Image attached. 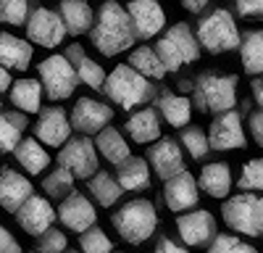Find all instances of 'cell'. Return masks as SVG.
Listing matches in <instances>:
<instances>
[{"mask_svg": "<svg viewBox=\"0 0 263 253\" xmlns=\"http://www.w3.org/2000/svg\"><path fill=\"white\" fill-rule=\"evenodd\" d=\"M126 13L132 19V27L140 40H150L156 37L163 24H166V11L161 8L158 0H129Z\"/></svg>", "mask_w": 263, "mask_h": 253, "instance_id": "14", "label": "cell"}, {"mask_svg": "<svg viewBox=\"0 0 263 253\" xmlns=\"http://www.w3.org/2000/svg\"><path fill=\"white\" fill-rule=\"evenodd\" d=\"M42 82L37 79H16L11 84V103L21 114H37L42 105Z\"/></svg>", "mask_w": 263, "mask_h": 253, "instance_id": "27", "label": "cell"}, {"mask_svg": "<svg viewBox=\"0 0 263 253\" xmlns=\"http://www.w3.org/2000/svg\"><path fill=\"white\" fill-rule=\"evenodd\" d=\"M182 6H184L190 13H200V11H205L208 0H182Z\"/></svg>", "mask_w": 263, "mask_h": 253, "instance_id": "47", "label": "cell"}, {"mask_svg": "<svg viewBox=\"0 0 263 253\" xmlns=\"http://www.w3.org/2000/svg\"><path fill=\"white\" fill-rule=\"evenodd\" d=\"M163 201L166 206L174 211V214H179V211H190L197 206V182L195 177L187 172H179L177 177L166 179V187H163Z\"/></svg>", "mask_w": 263, "mask_h": 253, "instance_id": "18", "label": "cell"}, {"mask_svg": "<svg viewBox=\"0 0 263 253\" xmlns=\"http://www.w3.org/2000/svg\"><path fill=\"white\" fill-rule=\"evenodd\" d=\"M250 132H253V140L263 148V109L250 116Z\"/></svg>", "mask_w": 263, "mask_h": 253, "instance_id": "45", "label": "cell"}, {"mask_svg": "<svg viewBox=\"0 0 263 253\" xmlns=\"http://www.w3.org/2000/svg\"><path fill=\"white\" fill-rule=\"evenodd\" d=\"M66 58L74 63V69H77V74H79V82H84L87 87H92L95 93L105 87L108 74L103 71L100 63H95L92 58H87V56H84L82 45H77V42H74V45H69V50H66Z\"/></svg>", "mask_w": 263, "mask_h": 253, "instance_id": "25", "label": "cell"}, {"mask_svg": "<svg viewBox=\"0 0 263 253\" xmlns=\"http://www.w3.org/2000/svg\"><path fill=\"white\" fill-rule=\"evenodd\" d=\"M71 253H74V250H71Z\"/></svg>", "mask_w": 263, "mask_h": 253, "instance_id": "49", "label": "cell"}, {"mask_svg": "<svg viewBox=\"0 0 263 253\" xmlns=\"http://www.w3.org/2000/svg\"><path fill=\"white\" fill-rule=\"evenodd\" d=\"M42 90L50 100H66L74 95V87L79 82V74L74 69V63L66 56H48L45 61L37 66Z\"/></svg>", "mask_w": 263, "mask_h": 253, "instance_id": "7", "label": "cell"}, {"mask_svg": "<svg viewBox=\"0 0 263 253\" xmlns=\"http://www.w3.org/2000/svg\"><path fill=\"white\" fill-rule=\"evenodd\" d=\"M116 179L124 190H145L150 187V164L145 158L129 156L124 164L116 166Z\"/></svg>", "mask_w": 263, "mask_h": 253, "instance_id": "28", "label": "cell"}, {"mask_svg": "<svg viewBox=\"0 0 263 253\" xmlns=\"http://www.w3.org/2000/svg\"><path fill=\"white\" fill-rule=\"evenodd\" d=\"M58 219L66 229H71V232H87L90 227H95L98 211L82 193H71V195L63 198V203L58 208Z\"/></svg>", "mask_w": 263, "mask_h": 253, "instance_id": "17", "label": "cell"}, {"mask_svg": "<svg viewBox=\"0 0 263 253\" xmlns=\"http://www.w3.org/2000/svg\"><path fill=\"white\" fill-rule=\"evenodd\" d=\"M32 195H34L32 182L24 174L13 172V169H3V172H0V208H6L8 214L11 211L16 214Z\"/></svg>", "mask_w": 263, "mask_h": 253, "instance_id": "19", "label": "cell"}, {"mask_svg": "<svg viewBox=\"0 0 263 253\" xmlns=\"http://www.w3.org/2000/svg\"><path fill=\"white\" fill-rule=\"evenodd\" d=\"M208 142H211V151H237V148H245L242 119H239L234 109L216 114V119L208 127Z\"/></svg>", "mask_w": 263, "mask_h": 253, "instance_id": "10", "label": "cell"}, {"mask_svg": "<svg viewBox=\"0 0 263 253\" xmlns=\"http://www.w3.org/2000/svg\"><path fill=\"white\" fill-rule=\"evenodd\" d=\"M239 61L242 69L253 77L263 74V29H253L239 42Z\"/></svg>", "mask_w": 263, "mask_h": 253, "instance_id": "30", "label": "cell"}, {"mask_svg": "<svg viewBox=\"0 0 263 253\" xmlns=\"http://www.w3.org/2000/svg\"><path fill=\"white\" fill-rule=\"evenodd\" d=\"M111 224L116 227V232L132 245H142L153 238V232L158 227V211L153 208L150 201L137 198L124 203L119 211L111 214Z\"/></svg>", "mask_w": 263, "mask_h": 253, "instance_id": "2", "label": "cell"}, {"mask_svg": "<svg viewBox=\"0 0 263 253\" xmlns=\"http://www.w3.org/2000/svg\"><path fill=\"white\" fill-rule=\"evenodd\" d=\"M234 8L239 16L255 19V16H263V0H234Z\"/></svg>", "mask_w": 263, "mask_h": 253, "instance_id": "42", "label": "cell"}, {"mask_svg": "<svg viewBox=\"0 0 263 253\" xmlns=\"http://www.w3.org/2000/svg\"><path fill=\"white\" fill-rule=\"evenodd\" d=\"M224 224L248 238L263 235V195L258 193H237L221 208Z\"/></svg>", "mask_w": 263, "mask_h": 253, "instance_id": "6", "label": "cell"}, {"mask_svg": "<svg viewBox=\"0 0 263 253\" xmlns=\"http://www.w3.org/2000/svg\"><path fill=\"white\" fill-rule=\"evenodd\" d=\"M58 13H61L69 34H84V32H90L92 24H95V13H92V8H90L87 0H61Z\"/></svg>", "mask_w": 263, "mask_h": 253, "instance_id": "23", "label": "cell"}, {"mask_svg": "<svg viewBox=\"0 0 263 253\" xmlns=\"http://www.w3.org/2000/svg\"><path fill=\"white\" fill-rule=\"evenodd\" d=\"M177 229L184 245L195 248V245H205L208 240L216 238V219L211 211L197 208V211H184L177 216Z\"/></svg>", "mask_w": 263, "mask_h": 253, "instance_id": "15", "label": "cell"}, {"mask_svg": "<svg viewBox=\"0 0 263 253\" xmlns=\"http://www.w3.org/2000/svg\"><path fill=\"white\" fill-rule=\"evenodd\" d=\"M27 37L29 42H37L42 48H58L63 37L69 34L66 32V24L58 11H50V8H34L27 19Z\"/></svg>", "mask_w": 263, "mask_h": 253, "instance_id": "9", "label": "cell"}, {"mask_svg": "<svg viewBox=\"0 0 263 253\" xmlns=\"http://www.w3.org/2000/svg\"><path fill=\"white\" fill-rule=\"evenodd\" d=\"M147 164L161 179H171L179 172H184V158H182V148L177 140L161 137L147 148Z\"/></svg>", "mask_w": 263, "mask_h": 253, "instance_id": "16", "label": "cell"}, {"mask_svg": "<svg viewBox=\"0 0 263 253\" xmlns=\"http://www.w3.org/2000/svg\"><path fill=\"white\" fill-rule=\"evenodd\" d=\"M32 56H34V48L29 40H21L16 34H8V32L0 34V63L6 69L27 71L32 63Z\"/></svg>", "mask_w": 263, "mask_h": 253, "instance_id": "20", "label": "cell"}, {"mask_svg": "<svg viewBox=\"0 0 263 253\" xmlns=\"http://www.w3.org/2000/svg\"><path fill=\"white\" fill-rule=\"evenodd\" d=\"M103 93L108 95L111 103H116L119 109L129 111V109H135V105H142L153 95V84L135 66L121 63V66H116L111 74H108Z\"/></svg>", "mask_w": 263, "mask_h": 253, "instance_id": "4", "label": "cell"}, {"mask_svg": "<svg viewBox=\"0 0 263 253\" xmlns=\"http://www.w3.org/2000/svg\"><path fill=\"white\" fill-rule=\"evenodd\" d=\"M250 90H253V98H255V103L263 109V74H258L253 82H250Z\"/></svg>", "mask_w": 263, "mask_h": 253, "instance_id": "46", "label": "cell"}, {"mask_svg": "<svg viewBox=\"0 0 263 253\" xmlns=\"http://www.w3.org/2000/svg\"><path fill=\"white\" fill-rule=\"evenodd\" d=\"M79 248H82V253H114V243H111V238H108L98 224L90 227L87 232H82Z\"/></svg>", "mask_w": 263, "mask_h": 253, "instance_id": "39", "label": "cell"}, {"mask_svg": "<svg viewBox=\"0 0 263 253\" xmlns=\"http://www.w3.org/2000/svg\"><path fill=\"white\" fill-rule=\"evenodd\" d=\"M126 135L140 145L161 140V119H158L156 109H142L137 114H132L126 119Z\"/></svg>", "mask_w": 263, "mask_h": 253, "instance_id": "24", "label": "cell"}, {"mask_svg": "<svg viewBox=\"0 0 263 253\" xmlns=\"http://www.w3.org/2000/svg\"><path fill=\"white\" fill-rule=\"evenodd\" d=\"M200 190L208 193L211 198L221 201L229 195L232 190V169L227 161H213V164H205L200 169Z\"/></svg>", "mask_w": 263, "mask_h": 253, "instance_id": "21", "label": "cell"}, {"mask_svg": "<svg viewBox=\"0 0 263 253\" xmlns=\"http://www.w3.org/2000/svg\"><path fill=\"white\" fill-rule=\"evenodd\" d=\"M95 148L98 151L111 161V164H124L132 153H129V142L124 140V135L116 130V127H105V130L98 135V140H95Z\"/></svg>", "mask_w": 263, "mask_h": 253, "instance_id": "31", "label": "cell"}, {"mask_svg": "<svg viewBox=\"0 0 263 253\" xmlns=\"http://www.w3.org/2000/svg\"><path fill=\"white\" fill-rule=\"evenodd\" d=\"M29 19V0H0V24L21 27Z\"/></svg>", "mask_w": 263, "mask_h": 253, "instance_id": "37", "label": "cell"}, {"mask_svg": "<svg viewBox=\"0 0 263 253\" xmlns=\"http://www.w3.org/2000/svg\"><path fill=\"white\" fill-rule=\"evenodd\" d=\"M74 179L77 177L69 169L58 164V169H53V172L42 179V190H45V195H50V198H66V195L74 193Z\"/></svg>", "mask_w": 263, "mask_h": 253, "instance_id": "35", "label": "cell"}, {"mask_svg": "<svg viewBox=\"0 0 263 253\" xmlns=\"http://www.w3.org/2000/svg\"><path fill=\"white\" fill-rule=\"evenodd\" d=\"M87 190H90V195L100 203V206H114L121 193H124V187L119 185L116 177H111L108 172H98L95 177H90V185H87Z\"/></svg>", "mask_w": 263, "mask_h": 253, "instance_id": "33", "label": "cell"}, {"mask_svg": "<svg viewBox=\"0 0 263 253\" xmlns=\"http://www.w3.org/2000/svg\"><path fill=\"white\" fill-rule=\"evenodd\" d=\"M237 187L242 193H263V158H250L239 172Z\"/></svg>", "mask_w": 263, "mask_h": 253, "instance_id": "36", "label": "cell"}, {"mask_svg": "<svg viewBox=\"0 0 263 253\" xmlns=\"http://www.w3.org/2000/svg\"><path fill=\"white\" fill-rule=\"evenodd\" d=\"M153 253H190V250L184 245H179V243H174L171 238H161L158 245L153 248Z\"/></svg>", "mask_w": 263, "mask_h": 253, "instance_id": "44", "label": "cell"}, {"mask_svg": "<svg viewBox=\"0 0 263 253\" xmlns=\"http://www.w3.org/2000/svg\"><path fill=\"white\" fill-rule=\"evenodd\" d=\"M192 103L203 114H224L237 105L234 74H200L192 84Z\"/></svg>", "mask_w": 263, "mask_h": 253, "instance_id": "3", "label": "cell"}, {"mask_svg": "<svg viewBox=\"0 0 263 253\" xmlns=\"http://www.w3.org/2000/svg\"><path fill=\"white\" fill-rule=\"evenodd\" d=\"M66 245H69L66 235H63V232H58L55 227H50L45 235H40L37 253H66Z\"/></svg>", "mask_w": 263, "mask_h": 253, "instance_id": "41", "label": "cell"}, {"mask_svg": "<svg viewBox=\"0 0 263 253\" xmlns=\"http://www.w3.org/2000/svg\"><path fill=\"white\" fill-rule=\"evenodd\" d=\"M55 216H58V211H53L50 201H48V198H42V195H32L24 206L16 211V222H18V227L24 229L27 235H32V238L45 235V232L53 227Z\"/></svg>", "mask_w": 263, "mask_h": 253, "instance_id": "13", "label": "cell"}, {"mask_svg": "<svg viewBox=\"0 0 263 253\" xmlns=\"http://www.w3.org/2000/svg\"><path fill=\"white\" fill-rule=\"evenodd\" d=\"M197 42L200 48H205L208 53L218 56V53H229L234 48H239V29H237V21L227 8H216L208 16H203L197 21Z\"/></svg>", "mask_w": 263, "mask_h": 253, "instance_id": "5", "label": "cell"}, {"mask_svg": "<svg viewBox=\"0 0 263 253\" xmlns=\"http://www.w3.org/2000/svg\"><path fill=\"white\" fill-rule=\"evenodd\" d=\"M58 164L69 169L77 179H90L98 174V148L90 137H71L58 151Z\"/></svg>", "mask_w": 263, "mask_h": 253, "instance_id": "8", "label": "cell"}, {"mask_svg": "<svg viewBox=\"0 0 263 253\" xmlns=\"http://www.w3.org/2000/svg\"><path fill=\"white\" fill-rule=\"evenodd\" d=\"M205 253H258V250H255V245L242 243L234 235H216Z\"/></svg>", "mask_w": 263, "mask_h": 253, "instance_id": "40", "label": "cell"}, {"mask_svg": "<svg viewBox=\"0 0 263 253\" xmlns=\"http://www.w3.org/2000/svg\"><path fill=\"white\" fill-rule=\"evenodd\" d=\"M182 145L187 148V153H190L195 161L205 158L208 151H211L208 135L200 130V127H184V130H182Z\"/></svg>", "mask_w": 263, "mask_h": 253, "instance_id": "38", "label": "cell"}, {"mask_svg": "<svg viewBox=\"0 0 263 253\" xmlns=\"http://www.w3.org/2000/svg\"><path fill=\"white\" fill-rule=\"evenodd\" d=\"M126 63H129V66H135L147 79H163L168 74L166 66H163V61H161V56L156 53V48H137V50H132Z\"/></svg>", "mask_w": 263, "mask_h": 253, "instance_id": "32", "label": "cell"}, {"mask_svg": "<svg viewBox=\"0 0 263 253\" xmlns=\"http://www.w3.org/2000/svg\"><path fill=\"white\" fill-rule=\"evenodd\" d=\"M166 37L171 40V45L179 50V56L184 58V63H192L197 56H200V42H197V34H192V29L184 24V21H179V24H174Z\"/></svg>", "mask_w": 263, "mask_h": 253, "instance_id": "34", "label": "cell"}, {"mask_svg": "<svg viewBox=\"0 0 263 253\" xmlns=\"http://www.w3.org/2000/svg\"><path fill=\"white\" fill-rule=\"evenodd\" d=\"M0 253H24L18 245V240L11 235V232L0 224Z\"/></svg>", "mask_w": 263, "mask_h": 253, "instance_id": "43", "label": "cell"}, {"mask_svg": "<svg viewBox=\"0 0 263 253\" xmlns=\"http://www.w3.org/2000/svg\"><path fill=\"white\" fill-rule=\"evenodd\" d=\"M11 71L3 66V63H0V93H6V90H11Z\"/></svg>", "mask_w": 263, "mask_h": 253, "instance_id": "48", "label": "cell"}, {"mask_svg": "<svg viewBox=\"0 0 263 253\" xmlns=\"http://www.w3.org/2000/svg\"><path fill=\"white\" fill-rule=\"evenodd\" d=\"M114 119V109L95 98H79L71 109V127L84 135H100Z\"/></svg>", "mask_w": 263, "mask_h": 253, "instance_id": "12", "label": "cell"}, {"mask_svg": "<svg viewBox=\"0 0 263 253\" xmlns=\"http://www.w3.org/2000/svg\"><path fill=\"white\" fill-rule=\"evenodd\" d=\"M156 105H158L161 116H163L171 127H177V130H179V127H187L190 119H192V100L184 98V95L161 93L158 100H156Z\"/></svg>", "mask_w": 263, "mask_h": 253, "instance_id": "26", "label": "cell"}, {"mask_svg": "<svg viewBox=\"0 0 263 253\" xmlns=\"http://www.w3.org/2000/svg\"><path fill=\"white\" fill-rule=\"evenodd\" d=\"M13 156H16L18 166L24 169L27 174H32V177L42 174L50 166V153L45 151V145H42L37 137H24L18 142V148L13 151Z\"/></svg>", "mask_w": 263, "mask_h": 253, "instance_id": "22", "label": "cell"}, {"mask_svg": "<svg viewBox=\"0 0 263 253\" xmlns=\"http://www.w3.org/2000/svg\"><path fill=\"white\" fill-rule=\"evenodd\" d=\"M135 27H132V19L126 13V8L116 0H105L100 6L95 24L90 29V42L103 53V56H119L124 50H129L135 45Z\"/></svg>", "mask_w": 263, "mask_h": 253, "instance_id": "1", "label": "cell"}, {"mask_svg": "<svg viewBox=\"0 0 263 253\" xmlns=\"http://www.w3.org/2000/svg\"><path fill=\"white\" fill-rule=\"evenodd\" d=\"M27 116L21 111H3L0 114V153H13L18 142L24 140Z\"/></svg>", "mask_w": 263, "mask_h": 253, "instance_id": "29", "label": "cell"}, {"mask_svg": "<svg viewBox=\"0 0 263 253\" xmlns=\"http://www.w3.org/2000/svg\"><path fill=\"white\" fill-rule=\"evenodd\" d=\"M34 137L45 148H63L71 140V119L58 105L42 109L34 124Z\"/></svg>", "mask_w": 263, "mask_h": 253, "instance_id": "11", "label": "cell"}]
</instances>
